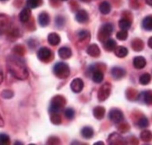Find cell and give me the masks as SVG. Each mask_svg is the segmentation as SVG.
<instances>
[{
  "label": "cell",
  "mask_w": 152,
  "mask_h": 145,
  "mask_svg": "<svg viewBox=\"0 0 152 145\" xmlns=\"http://www.w3.org/2000/svg\"><path fill=\"white\" fill-rule=\"evenodd\" d=\"M3 122H3V119L1 118V126H3Z\"/></svg>",
  "instance_id": "obj_42"
},
{
  "label": "cell",
  "mask_w": 152,
  "mask_h": 145,
  "mask_svg": "<svg viewBox=\"0 0 152 145\" xmlns=\"http://www.w3.org/2000/svg\"><path fill=\"white\" fill-rule=\"evenodd\" d=\"M89 19V15L87 12H85L84 10H81V11H78L76 14V20L78 22V23H81L83 24L85 22H87Z\"/></svg>",
  "instance_id": "obj_11"
},
{
  "label": "cell",
  "mask_w": 152,
  "mask_h": 145,
  "mask_svg": "<svg viewBox=\"0 0 152 145\" xmlns=\"http://www.w3.org/2000/svg\"><path fill=\"white\" fill-rule=\"evenodd\" d=\"M64 116L69 120L73 119L74 117H75V111H74V109H71V108H67V109H65V111H64Z\"/></svg>",
  "instance_id": "obj_33"
},
{
  "label": "cell",
  "mask_w": 152,
  "mask_h": 145,
  "mask_svg": "<svg viewBox=\"0 0 152 145\" xmlns=\"http://www.w3.org/2000/svg\"><path fill=\"white\" fill-rule=\"evenodd\" d=\"M128 49L124 46H117L116 50H115V54L116 56L120 58H125L127 55H128Z\"/></svg>",
  "instance_id": "obj_20"
},
{
  "label": "cell",
  "mask_w": 152,
  "mask_h": 145,
  "mask_svg": "<svg viewBox=\"0 0 152 145\" xmlns=\"http://www.w3.org/2000/svg\"><path fill=\"white\" fill-rule=\"evenodd\" d=\"M99 11L102 14H104V15L109 14L111 11V6H110V3H108L107 1L101 3L100 5H99Z\"/></svg>",
  "instance_id": "obj_22"
},
{
  "label": "cell",
  "mask_w": 152,
  "mask_h": 145,
  "mask_svg": "<svg viewBox=\"0 0 152 145\" xmlns=\"http://www.w3.org/2000/svg\"><path fill=\"white\" fill-rule=\"evenodd\" d=\"M111 76L113 77V78L114 79H121V78H123L124 76H125V71L124 70V69H122V68H120V67H114L113 69H111Z\"/></svg>",
  "instance_id": "obj_9"
},
{
  "label": "cell",
  "mask_w": 152,
  "mask_h": 145,
  "mask_svg": "<svg viewBox=\"0 0 152 145\" xmlns=\"http://www.w3.org/2000/svg\"><path fill=\"white\" fill-rule=\"evenodd\" d=\"M143 102L147 104H152V91H145L142 94Z\"/></svg>",
  "instance_id": "obj_27"
},
{
  "label": "cell",
  "mask_w": 152,
  "mask_h": 145,
  "mask_svg": "<svg viewBox=\"0 0 152 145\" xmlns=\"http://www.w3.org/2000/svg\"><path fill=\"white\" fill-rule=\"evenodd\" d=\"M148 45H149L150 48L152 49V36L151 37H150V39H149V41H148Z\"/></svg>",
  "instance_id": "obj_38"
},
{
  "label": "cell",
  "mask_w": 152,
  "mask_h": 145,
  "mask_svg": "<svg viewBox=\"0 0 152 145\" xmlns=\"http://www.w3.org/2000/svg\"><path fill=\"white\" fill-rule=\"evenodd\" d=\"M2 96H3V97H5V98H11L13 96V93L10 90H5V91H4L2 93Z\"/></svg>",
  "instance_id": "obj_37"
},
{
  "label": "cell",
  "mask_w": 152,
  "mask_h": 145,
  "mask_svg": "<svg viewBox=\"0 0 152 145\" xmlns=\"http://www.w3.org/2000/svg\"><path fill=\"white\" fill-rule=\"evenodd\" d=\"M50 121H51L52 123H54V124H56V125H58V124L61 123V122H62L61 116L59 115L58 113H51Z\"/></svg>",
  "instance_id": "obj_30"
},
{
  "label": "cell",
  "mask_w": 152,
  "mask_h": 145,
  "mask_svg": "<svg viewBox=\"0 0 152 145\" xmlns=\"http://www.w3.org/2000/svg\"><path fill=\"white\" fill-rule=\"evenodd\" d=\"M52 52L47 47H41L37 51V58L42 62H49L51 58Z\"/></svg>",
  "instance_id": "obj_4"
},
{
  "label": "cell",
  "mask_w": 152,
  "mask_h": 145,
  "mask_svg": "<svg viewBox=\"0 0 152 145\" xmlns=\"http://www.w3.org/2000/svg\"><path fill=\"white\" fill-rule=\"evenodd\" d=\"M117 43L114 39L112 38H108L104 43V48L108 51H113L117 48Z\"/></svg>",
  "instance_id": "obj_18"
},
{
  "label": "cell",
  "mask_w": 152,
  "mask_h": 145,
  "mask_svg": "<svg viewBox=\"0 0 152 145\" xmlns=\"http://www.w3.org/2000/svg\"><path fill=\"white\" fill-rule=\"evenodd\" d=\"M92 80L96 84H100L102 83V81L104 80V74L100 71H95L92 74Z\"/></svg>",
  "instance_id": "obj_23"
},
{
  "label": "cell",
  "mask_w": 152,
  "mask_h": 145,
  "mask_svg": "<svg viewBox=\"0 0 152 145\" xmlns=\"http://www.w3.org/2000/svg\"><path fill=\"white\" fill-rule=\"evenodd\" d=\"M38 23L41 26L45 27L50 24V16L46 12H42L38 16Z\"/></svg>",
  "instance_id": "obj_15"
},
{
  "label": "cell",
  "mask_w": 152,
  "mask_h": 145,
  "mask_svg": "<svg viewBox=\"0 0 152 145\" xmlns=\"http://www.w3.org/2000/svg\"><path fill=\"white\" fill-rule=\"evenodd\" d=\"M89 36H90V33H89L87 31L83 30V31H80L78 32V38H79L80 40H84V39H86Z\"/></svg>",
  "instance_id": "obj_35"
},
{
  "label": "cell",
  "mask_w": 152,
  "mask_h": 145,
  "mask_svg": "<svg viewBox=\"0 0 152 145\" xmlns=\"http://www.w3.org/2000/svg\"><path fill=\"white\" fill-rule=\"evenodd\" d=\"M87 53L92 58H97L100 55V49L95 44H91L87 49Z\"/></svg>",
  "instance_id": "obj_13"
},
{
  "label": "cell",
  "mask_w": 152,
  "mask_h": 145,
  "mask_svg": "<svg viewBox=\"0 0 152 145\" xmlns=\"http://www.w3.org/2000/svg\"><path fill=\"white\" fill-rule=\"evenodd\" d=\"M142 28L146 31H152V16H148L143 18L142 22Z\"/></svg>",
  "instance_id": "obj_21"
},
{
  "label": "cell",
  "mask_w": 152,
  "mask_h": 145,
  "mask_svg": "<svg viewBox=\"0 0 152 145\" xmlns=\"http://www.w3.org/2000/svg\"><path fill=\"white\" fill-rule=\"evenodd\" d=\"M60 36L57 34V33H50V34H49V36H48V42H49V44H50V45H53V46H56V45H58L59 44V43H60Z\"/></svg>",
  "instance_id": "obj_16"
},
{
  "label": "cell",
  "mask_w": 152,
  "mask_h": 145,
  "mask_svg": "<svg viewBox=\"0 0 152 145\" xmlns=\"http://www.w3.org/2000/svg\"><path fill=\"white\" fill-rule=\"evenodd\" d=\"M94 145H104V143L103 142H97V143L94 144Z\"/></svg>",
  "instance_id": "obj_40"
},
{
  "label": "cell",
  "mask_w": 152,
  "mask_h": 145,
  "mask_svg": "<svg viewBox=\"0 0 152 145\" xmlns=\"http://www.w3.org/2000/svg\"><path fill=\"white\" fill-rule=\"evenodd\" d=\"M83 86H84V85H83V82L81 78H75L70 83V89L75 93L81 92L83 89Z\"/></svg>",
  "instance_id": "obj_8"
},
{
  "label": "cell",
  "mask_w": 152,
  "mask_h": 145,
  "mask_svg": "<svg viewBox=\"0 0 152 145\" xmlns=\"http://www.w3.org/2000/svg\"><path fill=\"white\" fill-rule=\"evenodd\" d=\"M2 1H7V0H2Z\"/></svg>",
  "instance_id": "obj_44"
},
{
  "label": "cell",
  "mask_w": 152,
  "mask_h": 145,
  "mask_svg": "<svg viewBox=\"0 0 152 145\" xmlns=\"http://www.w3.org/2000/svg\"><path fill=\"white\" fill-rule=\"evenodd\" d=\"M30 17H31V10H30V8L28 7V8L23 9L22 12H20V14H19V20H20V22L26 23V22L29 21Z\"/></svg>",
  "instance_id": "obj_14"
},
{
  "label": "cell",
  "mask_w": 152,
  "mask_h": 145,
  "mask_svg": "<svg viewBox=\"0 0 152 145\" xmlns=\"http://www.w3.org/2000/svg\"><path fill=\"white\" fill-rule=\"evenodd\" d=\"M42 4V0H27L26 4L27 7H29L30 9H35L37 6L41 5Z\"/></svg>",
  "instance_id": "obj_28"
},
{
  "label": "cell",
  "mask_w": 152,
  "mask_h": 145,
  "mask_svg": "<svg viewBox=\"0 0 152 145\" xmlns=\"http://www.w3.org/2000/svg\"><path fill=\"white\" fill-rule=\"evenodd\" d=\"M0 143L2 145L4 144H10V138L7 135L5 134H1V136H0Z\"/></svg>",
  "instance_id": "obj_34"
},
{
  "label": "cell",
  "mask_w": 152,
  "mask_h": 145,
  "mask_svg": "<svg viewBox=\"0 0 152 145\" xmlns=\"http://www.w3.org/2000/svg\"><path fill=\"white\" fill-rule=\"evenodd\" d=\"M145 2H146L149 5L152 6V0H145Z\"/></svg>",
  "instance_id": "obj_39"
},
{
  "label": "cell",
  "mask_w": 152,
  "mask_h": 145,
  "mask_svg": "<svg viewBox=\"0 0 152 145\" xmlns=\"http://www.w3.org/2000/svg\"><path fill=\"white\" fill-rule=\"evenodd\" d=\"M65 105V99L62 96H56L51 100L49 111L50 113H59Z\"/></svg>",
  "instance_id": "obj_3"
},
{
  "label": "cell",
  "mask_w": 152,
  "mask_h": 145,
  "mask_svg": "<svg viewBox=\"0 0 152 145\" xmlns=\"http://www.w3.org/2000/svg\"><path fill=\"white\" fill-rule=\"evenodd\" d=\"M56 24H57V25H58V27H63L64 24V17H58L57 19H56Z\"/></svg>",
  "instance_id": "obj_36"
},
{
  "label": "cell",
  "mask_w": 152,
  "mask_h": 145,
  "mask_svg": "<svg viewBox=\"0 0 152 145\" xmlns=\"http://www.w3.org/2000/svg\"><path fill=\"white\" fill-rule=\"evenodd\" d=\"M110 85L104 84L99 89L97 97H98V100L100 102H104L110 97Z\"/></svg>",
  "instance_id": "obj_5"
},
{
  "label": "cell",
  "mask_w": 152,
  "mask_h": 145,
  "mask_svg": "<svg viewBox=\"0 0 152 145\" xmlns=\"http://www.w3.org/2000/svg\"><path fill=\"white\" fill-rule=\"evenodd\" d=\"M140 137L143 142H150L152 139V134L151 131L145 130L142 131V133L140 135Z\"/></svg>",
  "instance_id": "obj_26"
},
{
  "label": "cell",
  "mask_w": 152,
  "mask_h": 145,
  "mask_svg": "<svg viewBox=\"0 0 152 145\" xmlns=\"http://www.w3.org/2000/svg\"><path fill=\"white\" fill-rule=\"evenodd\" d=\"M109 118L111 122L118 123L124 120V114L120 109H112L109 113Z\"/></svg>",
  "instance_id": "obj_6"
},
{
  "label": "cell",
  "mask_w": 152,
  "mask_h": 145,
  "mask_svg": "<svg viewBox=\"0 0 152 145\" xmlns=\"http://www.w3.org/2000/svg\"><path fill=\"white\" fill-rule=\"evenodd\" d=\"M133 65L136 69H138L141 70L142 68L145 67L146 65V60L142 56H138V57H136L134 59H133Z\"/></svg>",
  "instance_id": "obj_10"
},
{
  "label": "cell",
  "mask_w": 152,
  "mask_h": 145,
  "mask_svg": "<svg viewBox=\"0 0 152 145\" xmlns=\"http://www.w3.org/2000/svg\"><path fill=\"white\" fill-rule=\"evenodd\" d=\"M113 31V26L111 24H104L100 31H99V36H102V38H106L108 39L109 36L112 34Z\"/></svg>",
  "instance_id": "obj_7"
},
{
  "label": "cell",
  "mask_w": 152,
  "mask_h": 145,
  "mask_svg": "<svg viewBox=\"0 0 152 145\" xmlns=\"http://www.w3.org/2000/svg\"><path fill=\"white\" fill-rule=\"evenodd\" d=\"M62 1H67V0H62Z\"/></svg>",
  "instance_id": "obj_45"
},
{
  "label": "cell",
  "mask_w": 152,
  "mask_h": 145,
  "mask_svg": "<svg viewBox=\"0 0 152 145\" xmlns=\"http://www.w3.org/2000/svg\"><path fill=\"white\" fill-rule=\"evenodd\" d=\"M132 48L134 49L135 50H137V51L142 50V48H143V44H142V42L141 41L140 39H135L132 42Z\"/></svg>",
  "instance_id": "obj_29"
},
{
  "label": "cell",
  "mask_w": 152,
  "mask_h": 145,
  "mask_svg": "<svg viewBox=\"0 0 152 145\" xmlns=\"http://www.w3.org/2000/svg\"><path fill=\"white\" fill-rule=\"evenodd\" d=\"M127 37H128V32H127V31L122 30V31H118L117 33V38L118 40H120V41H124V40L127 39Z\"/></svg>",
  "instance_id": "obj_32"
},
{
  "label": "cell",
  "mask_w": 152,
  "mask_h": 145,
  "mask_svg": "<svg viewBox=\"0 0 152 145\" xmlns=\"http://www.w3.org/2000/svg\"><path fill=\"white\" fill-rule=\"evenodd\" d=\"M137 125L142 129H145L149 126V121L145 117H142L137 122Z\"/></svg>",
  "instance_id": "obj_31"
},
{
  "label": "cell",
  "mask_w": 152,
  "mask_h": 145,
  "mask_svg": "<svg viewBox=\"0 0 152 145\" xmlns=\"http://www.w3.org/2000/svg\"><path fill=\"white\" fill-rule=\"evenodd\" d=\"M81 134H82V136L83 138L91 139V138H92V136H94V130L91 127L86 126V127H83L82 129Z\"/></svg>",
  "instance_id": "obj_17"
},
{
  "label": "cell",
  "mask_w": 152,
  "mask_h": 145,
  "mask_svg": "<svg viewBox=\"0 0 152 145\" xmlns=\"http://www.w3.org/2000/svg\"><path fill=\"white\" fill-rule=\"evenodd\" d=\"M151 80V77L149 73H143L139 78V83L142 85H147L150 84Z\"/></svg>",
  "instance_id": "obj_24"
},
{
  "label": "cell",
  "mask_w": 152,
  "mask_h": 145,
  "mask_svg": "<svg viewBox=\"0 0 152 145\" xmlns=\"http://www.w3.org/2000/svg\"><path fill=\"white\" fill-rule=\"evenodd\" d=\"M83 2H89L90 0H82Z\"/></svg>",
  "instance_id": "obj_43"
},
{
  "label": "cell",
  "mask_w": 152,
  "mask_h": 145,
  "mask_svg": "<svg viewBox=\"0 0 152 145\" xmlns=\"http://www.w3.org/2000/svg\"><path fill=\"white\" fill-rule=\"evenodd\" d=\"M1 82H3V72L1 71Z\"/></svg>",
  "instance_id": "obj_41"
},
{
  "label": "cell",
  "mask_w": 152,
  "mask_h": 145,
  "mask_svg": "<svg viewBox=\"0 0 152 145\" xmlns=\"http://www.w3.org/2000/svg\"><path fill=\"white\" fill-rule=\"evenodd\" d=\"M118 25H119V28H120L121 30L127 31V30H129V28H130L131 24H130V22H129L128 19H126V18H122V19L119 21Z\"/></svg>",
  "instance_id": "obj_25"
},
{
  "label": "cell",
  "mask_w": 152,
  "mask_h": 145,
  "mask_svg": "<svg viewBox=\"0 0 152 145\" xmlns=\"http://www.w3.org/2000/svg\"><path fill=\"white\" fill-rule=\"evenodd\" d=\"M104 113H105V109L104 107H101V106H97L93 110L94 117L96 118V119H103L104 117Z\"/></svg>",
  "instance_id": "obj_19"
},
{
  "label": "cell",
  "mask_w": 152,
  "mask_h": 145,
  "mask_svg": "<svg viewBox=\"0 0 152 145\" xmlns=\"http://www.w3.org/2000/svg\"><path fill=\"white\" fill-rule=\"evenodd\" d=\"M53 72L58 78L64 79V78H67L70 75V68L67 63L59 62L55 64L53 68Z\"/></svg>",
  "instance_id": "obj_2"
},
{
  "label": "cell",
  "mask_w": 152,
  "mask_h": 145,
  "mask_svg": "<svg viewBox=\"0 0 152 145\" xmlns=\"http://www.w3.org/2000/svg\"><path fill=\"white\" fill-rule=\"evenodd\" d=\"M71 54H72V51L69 47H61L58 50V55L59 57L62 58V59H68L71 57Z\"/></svg>",
  "instance_id": "obj_12"
},
{
  "label": "cell",
  "mask_w": 152,
  "mask_h": 145,
  "mask_svg": "<svg viewBox=\"0 0 152 145\" xmlns=\"http://www.w3.org/2000/svg\"><path fill=\"white\" fill-rule=\"evenodd\" d=\"M10 71L12 75L18 79H25L28 77V71L26 70L25 66L20 61L12 60V63L9 64Z\"/></svg>",
  "instance_id": "obj_1"
}]
</instances>
